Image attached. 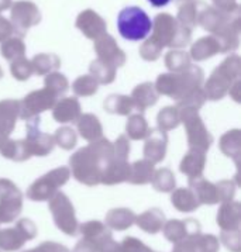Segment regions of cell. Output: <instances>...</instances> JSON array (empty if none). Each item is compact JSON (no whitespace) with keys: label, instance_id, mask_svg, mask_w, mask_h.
Instances as JSON below:
<instances>
[{"label":"cell","instance_id":"obj_1","mask_svg":"<svg viewBox=\"0 0 241 252\" xmlns=\"http://www.w3.org/2000/svg\"><path fill=\"white\" fill-rule=\"evenodd\" d=\"M113 159V142L106 138L91 142L69 158L70 173L76 181L86 186L101 183L102 175Z\"/></svg>","mask_w":241,"mask_h":252},{"label":"cell","instance_id":"obj_2","mask_svg":"<svg viewBox=\"0 0 241 252\" xmlns=\"http://www.w3.org/2000/svg\"><path fill=\"white\" fill-rule=\"evenodd\" d=\"M203 75L199 68H191L182 75H161L155 85L158 94L168 96L173 100L179 101L189 93L201 88Z\"/></svg>","mask_w":241,"mask_h":252},{"label":"cell","instance_id":"obj_3","mask_svg":"<svg viewBox=\"0 0 241 252\" xmlns=\"http://www.w3.org/2000/svg\"><path fill=\"white\" fill-rule=\"evenodd\" d=\"M154 24L148 14L137 6L124 7L117 16V29L123 38L140 41L148 37Z\"/></svg>","mask_w":241,"mask_h":252},{"label":"cell","instance_id":"obj_4","mask_svg":"<svg viewBox=\"0 0 241 252\" xmlns=\"http://www.w3.org/2000/svg\"><path fill=\"white\" fill-rule=\"evenodd\" d=\"M189 189L199 204L213 206L217 203L231 202L236 193V185L233 181H220L211 183L203 176L189 179Z\"/></svg>","mask_w":241,"mask_h":252},{"label":"cell","instance_id":"obj_5","mask_svg":"<svg viewBox=\"0 0 241 252\" xmlns=\"http://www.w3.org/2000/svg\"><path fill=\"white\" fill-rule=\"evenodd\" d=\"M70 171L67 166H60L57 169H52L44 176L38 178L37 181L27 189V197L33 202H47L60 189L67 185L69 181Z\"/></svg>","mask_w":241,"mask_h":252},{"label":"cell","instance_id":"obj_6","mask_svg":"<svg viewBox=\"0 0 241 252\" xmlns=\"http://www.w3.org/2000/svg\"><path fill=\"white\" fill-rule=\"evenodd\" d=\"M48 209L54 217L55 225L61 231L69 237H73L78 234L79 222L76 220V214L73 204L69 200V197L62 192H57L50 200H48Z\"/></svg>","mask_w":241,"mask_h":252},{"label":"cell","instance_id":"obj_7","mask_svg":"<svg viewBox=\"0 0 241 252\" xmlns=\"http://www.w3.org/2000/svg\"><path fill=\"white\" fill-rule=\"evenodd\" d=\"M181 123L185 126L188 145L191 150H199V151H209L210 145L213 144V137L207 131L205 123L202 121L199 111L198 110H178Z\"/></svg>","mask_w":241,"mask_h":252},{"label":"cell","instance_id":"obj_8","mask_svg":"<svg viewBox=\"0 0 241 252\" xmlns=\"http://www.w3.org/2000/svg\"><path fill=\"white\" fill-rule=\"evenodd\" d=\"M23 210V194L9 179H0V224L14 221Z\"/></svg>","mask_w":241,"mask_h":252},{"label":"cell","instance_id":"obj_9","mask_svg":"<svg viewBox=\"0 0 241 252\" xmlns=\"http://www.w3.org/2000/svg\"><path fill=\"white\" fill-rule=\"evenodd\" d=\"M239 75V66L231 68L230 62L223 63L220 68H217L216 72L210 76V79L206 82L205 86V97L209 100H220L223 99L229 91L231 85L236 83V78Z\"/></svg>","mask_w":241,"mask_h":252},{"label":"cell","instance_id":"obj_10","mask_svg":"<svg viewBox=\"0 0 241 252\" xmlns=\"http://www.w3.org/2000/svg\"><path fill=\"white\" fill-rule=\"evenodd\" d=\"M58 94L47 88L31 92L20 101V117L23 120H31L37 117L42 111L52 109L58 101Z\"/></svg>","mask_w":241,"mask_h":252},{"label":"cell","instance_id":"obj_11","mask_svg":"<svg viewBox=\"0 0 241 252\" xmlns=\"http://www.w3.org/2000/svg\"><path fill=\"white\" fill-rule=\"evenodd\" d=\"M38 124H40V117H34L27 123V137H26V144H27V148L30 151L31 157H47L48 154L52 152L54 147H55V141H54V137L47 134V132H42L38 128Z\"/></svg>","mask_w":241,"mask_h":252},{"label":"cell","instance_id":"obj_12","mask_svg":"<svg viewBox=\"0 0 241 252\" xmlns=\"http://www.w3.org/2000/svg\"><path fill=\"white\" fill-rule=\"evenodd\" d=\"M201 224L199 221L188 219V220H170L165 221L162 231L165 238L172 244H178L189 237L201 234Z\"/></svg>","mask_w":241,"mask_h":252},{"label":"cell","instance_id":"obj_13","mask_svg":"<svg viewBox=\"0 0 241 252\" xmlns=\"http://www.w3.org/2000/svg\"><path fill=\"white\" fill-rule=\"evenodd\" d=\"M167 145H168L167 131H162L160 128L150 130V134L147 135L144 144V158L154 165L164 161L167 155Z\"/></svg>","mask_w":241,"mask_h":252},{"label":"cell","instance_id":"obj_14","mask_svg":"<svg viewBox=\"0 0 241 252\" xmlns=\"http://www.w3.org/2000/svg\"><path fill=\"white\" fill-rule=\"evenodd\" d=\"M216 222L221 231H236L240 230L241 224V204L239 202L221 203L217 212Z\"/></svg>","mask_w":241,"mask_h":252},{"label":"cell","instance_id":"obj_15","mask_svg":"<svg viewBox=\"0 0 241 252\" xmlns=\"http://www.w3.org/2000/svg\"><path fill=\"white\" fill-rule=\"evenodd\" d=\"M20 117V101L7 99L0 101V135L9 137L14 131L17 119Z\"/></svg>","mask_w":241,"mask_h":252},{"label":"cell","instance_id":"obj_16","mask_svg":"<svg viewBox=\"0 0 241 252\" xmlns=\"http://www.w3.org/2000/svg\"><path fill=\"white\" fill-rule=\"evenodd\" d=\"M80 103L76 97H64L55 103L52 107L54 120L61 124L73 123L80 117Z\"/></svg>","mask_w":241,"mask_h":252},{"label":"cell","instance_id":"obj_17","mask_svg":"<svg viewBox=\"0 0 241 252\" xmlns=\"http://www.w3.org/2000/svg\"><path fill=\"white\" fill-rule=\"evenodd\" d=\"M129 176H130V163L127 162V159H119L113 157V159L109 162V165L106 166L102 175L101 183L107 186L119 185L129 181Z\"/></svg>","mask_w":241,"mask_h":252},{"label":"cell","instance_id":"obj_18","mask_svg":"<svg viewBox=\"0 0 241 252\" xmlns=\"http://www.w3.org/2000/svg\"><path fill=\"white\" fill-rule=\"evenodd\" d=\"M158 99H160V94H158V92L155 91V86L150 82L138 85L133 91V94H131V100H133V104H134V109H137L140 113H144L147 109L155 106Z\"/></svg>","mask_w":241,"mask_h":252},{"label":"cell","instance_id":"obj_19","mask_svg":"<svg viewBox=\"0 0 241 252\" xmlns=\"http://www.w3.org/2000/svg\"><path fill=\"white\" fill-rule=\"evenodd\" d=\"M205 166H206V152L199 150H189V152L182 158L179 169L189 179H193L203 175Z\"/></svg>","mask_w":241,"mask_h":252},{"label":"cell","instance_id":"obj_20","mask_svg":"<svg viewBox=\"0 0 241 252\" xmlns=\"http://www.w3.org/2000/svg\"><path fill=\"white\" fill-rule=\"evenodd\" d=\"M78 132L86 140V141H98L103 138V127H102L101 120L92 114V113H86V114H80L78 119Z\"/></svg>","mask_w":241,"mask_h":252},{"label":"cell","instance_id":"obj_21","mask_svg":"<svg viewBox=\"0 0 241 252\" xmlns=\"http://www.w3.org/2000/svg\"><path fill=\"white\" fill-rule=\"evenodd\" d=\"M134 224H137L138 228H141L142 231L148 232V234H157L162 230L165 224V216L162 210L152 207L147 212L141 213L140 216H136Z\"/></svg>","mask_w":241,"mask_h":252},{"label":"cell","instance_id":"obj_22","mask_svg":"<svg viewBox=\"0 0 241 252\" xmlns=\"http://www.w3.org/2000/svg\"><path fill=\"white\" fill-rule=\"evenodd\" d=\"M134 221H136V214L130 209H124V207L111 209L106 214V225L111 230L124 231L130 228Z\"/></svg>","mask_w":241,"mask_h":252},{"label":"cell","instance_id":"obj_23","mask_svg":"<svg viewBox=\"0 0 241 252\" xmlns=\"http://www.w3.org/2000/svg\"><path fill=\"white\" fill-rule=\"evenodd\" d=\"M171 194V203L173 207L181 213H192L199 209V202L189 188L173 189Z\"/></svg>","mask_w":241,"mask_h":252},{"label":"cell","instance_id":"obj_24","mask_svg":"<svg viewBox=\"0 0 241 252\" xmlns=\"http://www.w3.org/2000/svg\"><path fill=\"white\" fill-rule=\"evenodd\" d=\"M0 154H1V157L16 162L27 161L29 158H31V154L24 140L14 141V140L6 138L4 142L0 145Z\"/></svg>","mask_w":241,"mask_h":252},{"label":"cell","instance_id":"obj_25","mask_svg":"<svg viewBox=\"0 0 241 252\" xmlns=\"http://www.w3.org/2000/svg\"><path fill=\"white\" fill-rule=\"evenodd\" d=\"M220 151L229 157L233 158L234 161L240 159V151H241V131L234 128L227 131L224 135H221L220 142H219Z\"/></svg>","mask_w":241,"mask_h":252},{"label":"cell","instance_id":"obj_26","mask_svg":"<svg viewBox=\"0 0 241 252\" xmlns=\"http://www.w3.org/2000/svg\"><path fill=\"white\" fill-rule=\"evenodd\" d=\"M154 163H151L147 159L133 162L130 165V176L129 181L133 185H145L150 183L154 175Z\"/></svg>","mask_w":241,"mask_h":252},{"label":"cell","instance_id":"obj_27","mask_svg":"<svg viewBox=\"0 0 241 252\" xmlns=\"http://www.w3.org/2000/svg\"><path fill=\"white\" fill-rule=\"evenodd\" d=\"M103 107L107 113L117 114V116H129L131 111L134 110L131 97L126 94H110L109 97H106Z\"/></svg>","mask_w":241,"mask_h":252},{"label":"cell","instance_id":"obj_28","mask_svg":"<svg viewBox=\"0 0 241 252\" xmlns=\"http://www.w3.org/2000/svg\"><path fill=\"white\" fill-rule=\"evenodd\" d=\"M126 134L130 140H136V141L147 138V135L150 134V127L145 117L141 113L133 114L129 117L126 123Z\"/></svg>","mask_w":241,"mask_h":252},{"label":"cell","instance_id":"obj_29","mask_svg":"<svg viewBox=\"0 0 241 252\" xmlns=\"http://www.w3.org/2000/svg\"><path fill=\"white\" fill-rule=\"evenodd\" d=\"M27 240L16 227L0 230V250L4 252L19 251L24 247Z\"/></svg>","mask_w":241,"mask_h":252},{"label":"cell","instance_id":"obj_30","mask_svg":"<svg viewBox=\"0 0 241 252\" xmlns=\"http://www.w3.org/2000/svg\"><path fill=\"white\" fill-rule=\"evenodd\" d=\"M78 231L82 234L83 238L86 240H91L95 244H98L99 241H102L103 238L106 237H110L111 231L109 230V227L106 224H103L102 221H98V220H93V221H88L80 224Z\"/></svg>","mask_w":241,"mask_h":252},{"label":"cell","instance_id":"obj_31","mask_svg":"<svg viewBox=\"0 0 241 252\" xmlns=\"http://www.w3.org/2000/svg\"><path fill=\"white\" fill-rule=\"evenodd\" d=\"M151 183H152V188L157 192L161 193H171L175 189V186H176L175 175L168 168H161V169L154 171Z\"/></svg>","mask_w":241,"mask_h":252},{"label":"cell","instance_id":"obj_32","mask_svg":"<svg viewBox=\"0 0 241 252\" xmlns=\"http://www.w3.org/2000/svg\"><path fill=\"white\" fill-rule=\"evenodd\" d=\"M158 123V128L162 131H171L175 130L179 124H181V117H179V111L176 109V106H168L161 109L157 117Z\"/></svg>","mask_w":241,"mask_h":252},{"label":"cell","instance_id":"obj_33","mask_svg":"<svg viewBox=\"0 0 241 252\" xmlns=\"http://www.w3.org/2000/svg\"><path fill=\"white\" fill-rule=\"evenodd\" d=\"M52 137H54L55 144H57L60 148L65 150V151L72 150V148L76 145V142H78L76 132H75V130H72L70 127H61V128H58V130L55 131V134H54Z\"/></svg>","mask_w":241,"mask_h":252},{"label":"cell","instance_id":"obj_34","mask_svg":"<svg viewBox=\"0 0 241 252\" xmlns=\"http://www.w3.org/2000/svg\"><path fill=\"white\" fill-rule=\"evenodd\" d=\"M206 101V97H205V93L202 91L201 88L193 91L192 93H189L188 96H185L183 99L178 101L176 104V109L178 110H198L201 109L202 106L205 104Z\"/></svg>","mask_w":241,"mask_h":252},{"label":"cell","instance_id":"obj_35","mask_svg":"<svg viewBox=\"0 0 241 252\" xmlns=\"http://www.w3.org/2000/svg\"><path fill=\"white\" fill-rule=\"evenodd\" d=\"M98 86H99V83L93 76H80L75 81L72 88H73V92L76 96L88 97L98 92Z\"/></svg>","mask_w":241,"mask_h":252},{"label":"cell","instance_id":"obj_36","mask_svg":"<svg viewBox=\"0 0 241 252\" xmlns=\"http://www.w3.org/2000/svg\"><path fill=\"white\" fill-rule=\"evenodd\" d=\"M91 71L93 73V78L98 81V83H103V85H109L114 81V71L110 66H107L103 62H95L92 63Z\"/></svg>","mask_w":241,"mask_h":252},{"label":"cell","instance_id":"obj_37","mask_svg":"<svg viewBox=\"0 0 241 252\" xmlns=\"http://www.w3.org/2000/svg\"><path fill=\"white\" fill-rule=\"evenodd\" d=\"M195 241L199 252H219L220 244L219 240L211 234H198L195 235Z\"/></svg>","mask_w":241,"mask_h":252},{"label":"cell","instance_id":"obj_38","mask_svg":"<svg viewBox=\"0 0 241 252\" xmlns=\"http://www.w3.org/2000/svg\"><path fill=\"white\" fill-rule=\"evenodd\" d=\"M45 88L61 96L68 91V81L61 73H51L50 76L45 78Z\"/></svg>","mask_w":241,"mask_h":252},{"label":"cell","instance_id":"obj_39","mask_svg":"<svg viewBox=\"0 0 241 252\" xmlns=\"http://www.w3.org/2000/svg\"><path fill=\"white\" fill-rule=\"evenodd\" d=\"M221 242L224 244V247L231 252H240L241 251V234L240 230L236 231H221L220 234Z\"/></svg>","mask_w":241,"mask_h":252},{"label":"cell","instance_id":"obj_40","mask_svg":"<svg viewBox=\"0 0 241 252\" xmlns=\"http://www.w3.org/2000/svg\"><path fill=\"white\" fill-rule=\"evenodd\" d=\"M119 247L120 252H155L136 237H126L121 244H119Z\"/></svg>","mask_w":241,"mask_h":252},{"label":"cell","instance_id":"obj_41","mask_svg":"<svg viewBox=\"0 0 241 252\" xmlns=\"http://www.w3.org/2000/svg\"><path fill=\"white\" fill-rule=\"evenodd\" d=\"M55 68H58V61L51 60V57H47V55L37 57L34 61V72L37 75H44Z\"/></svg>","mask_w":241,"mask_h":252},{"label":"cell","instance_id":"obj_42","mask_svg":"<svg viewBox=\"0 0 241 252\" xmlns=\"http://www.w3.org/2000/svg\"><path fill=\"white\" fill-rule=\"evenodd\" d=\"M130 155V142L126 135H120L113 142V157L119 159H129Z\"/></svg>","mask_w":241,"mask_h":252},{"label":"cell","instance_id":"obj_43","mask_svg":"<svg viewBox=\"0 0 241 252\" xmlns=\"http://www.w3.org/2000/svg\"><path fill=\"white\" fill-rule=\"evenodd\" d=\"M16 228L23 234V237L27 241H31V240H34L37 237V225L30 219H21V220H19L17 224H16Z\"/></svg>","mask_w":241,"mask_h":252},{"label":"cell","instance_id":"obj_44","mask_svg":"<svg viewBox=\"0 0 241 252\" xmlns=\"http://www.w3.org/2000/svg\"><path fill=\"white\" fill-rule=\"evenodd\" d=\"M11 73H13V76H14L16 79H19V81H26V79H29L31 76L33 69H31V66L27 62L20 61V62H16V63L11 66Z\"/></svg>","mask_w":241,"mask_h":252},{"label":"cell","instance_id":"obj_45","mask_svg":"<svg viewBox=\"0 0 241 252\" xmlns=\"http://www.w3.org/2000/svg\"><path fill=\"white\" fill-rule=\"evenodd\" d=\"M23 252H69V250L64 245H61L58 242L54 241H47L40 244L38 247L35 248H31L29 251H23Z\"/></svg>","mask_w":241,"mask_h":252},{"label":"cell","instance_id":"obj_46","mask_svg":"<svg viewBox=\"0 0 241 252\" xmlns=\"http://www.w3.org/2000/svg\"><path fill=\"white\" fill-rule=\"evenodd\" d=\"M186 63H188L186 55H183V54H171V55H168L167 65L172 71H182Z\"/></svg>","mask_w":241,"mask_h":252},{"label":"cell","instance_id":"obj_47","mask_svg":"<svg viewBox=\"0 0 241 252\" xmlns=\"http://www.w3.org/2000/svg\"><path fill=\"white\" fill-rule=\"evenodd\" d=\"M172 252H199L196 241H195V235L175 244V248H173Z\"/></svg>","mask_w":241,"mask_h":252},{"label":"cell","instance_id":"obj_48","mask_svg":"<svg viewBox=\"0 0 241 252\" xmlns=\"http://www.w3.org/2000/svg\"><path fill=\"white\" fill-rule=\"evenodd\" d=\"M72 252H98V247H96V244L91 240H86V238H83V240H80L78 244H76V247L73 248V251Z\"/></svg>","mask_w":241,"mask_h":252},{"label":"cell","instance_id":"obj_49","mask_svg":"<svg viewBox=\"0 0 241 252\" xmlns=\"http://www.w3.org/2000/svg\"><path fill=\"white\" fill-rule=\"evenodd\" d=\"M17 48H21V45L19 47V45H13V44H9L6 48L3 47V54H4L7 58H11V57L14 55V52H16V54H21V52H23V50H17Z\"/></svg>","mask_w":241,"mask_h":252},{"label":"cell","instance_id":"obj_50","mask_svg":"<svg viewBox=\"0 0 241 252\" xmlns=\"http://www.w3.org/2000/svg\"><path fill=\"white\" fill-rule=\"evenodd\" d=\"M148 1H150L154 7H164L168 3H171V0H148Z\"/></svg>","mask_w":241,"mask_h":252},{"label":"cell","instance_id":"obj_51","mask_svg":"<svg viewBox=\"0 0 241 252\" xmlns=\"http://www.w3.org/2000/svg\"><path fill=\"white\" fill-rule=\"evenodd\" d=\"M6 138H9V137H1V135H0V145L4 142V140H6Z\"/></svg>","mask_w":241,"mask_h":252}]
</instances>
